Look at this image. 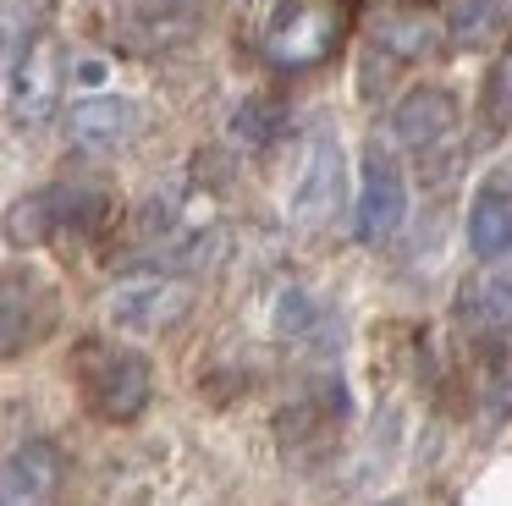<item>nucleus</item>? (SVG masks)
Segmentation results:
<instances>
[{
	"instance_id": "f257e3e1",
	"label": "nucleus",
	"mask_w": 512,
	"mask_h": 506,
	"mask_svg": "<svg viewBox=\"0 0 512 506\" xmlns=\"http://www.w3.org/2000/svg\"><path fill=\"white\" fill-rule=\"evenodd\" d=\"M78 380L83 396L100 418L111 424H133L149 407V391H155V374H149V358L133 347H111V341H83L78 347Z\"/></svg>"
},
{
	"instance_id": "f03ea898",
	"label": "nucleus",
	"mask_w": 512,
	"mask_h": 506,
	"mask_svg": "<svg viewBox=\"0 0 512 506\" xmlns=\"http://www.w3.org/2000/svg\"><path fill=\"white\" fill-rule=\"evenodd\" d=\"M342 39V6L336 0H281L276 17H270L265 50L276 66L303 72V66L325 61Z\"/></svg>"
},
{
	"instance_id": "7ed1b4c3",
	"label": "nucleus",
	"mask_w": 512,
	"mask_h": 506,
	"mask_svg": "<svg viewBox=\"0 0 512 506\" xmlns=\"http://www.w3.org/2000/svg\"><path fill=\"white\" fill-rule=\"evenodd\" d=\"M61 44L50 33H34V39L17 50L12 72H6V116L12 127H45L56 116V99H61Z\"/></svg>"
},
{
	"instance_id": "20e7f679",
	"label": "nucleus",
	"mask_w": 512,
	"mask_h": 506,
	"mask_svg": "<svg viewBox=\"0 0 512 506\" xmlns=\"http://www.w3.org/2000/svg\"><path fill=\"white\" fill-rule=\"evenodd\" d=\"M188 303H193V286L177 281V275H133L105 297V319L122 336H155V330L177 325L188 314Z\"/></svg>"
},
{
	"instance_id": "39448f33",
	"label": "nucleus",
	"mask_w": 512,
	"mask_h": 506,
	"mask_svg": "<svg viewBox=\"0 0 512 506\" xmlns=\"http://www.w3.org/2000/svg\"><path fill=\"white\" fill-rule=\"evenodd\" d=\"M402 215H408V182H402V165L391 160V149L369 143L364 149V171H358V242H386L397 237Z\"/></svg>"
},
{
	"instance_id": "423d86ee",
	"label": "nucleus",
	"mask_w": 512,
	"mask_h": 506,
	"mask_svg": "<svg viewBox=\"0 0 512 506\" xmlns=\"http://www.w3.org/2000/svg\"><path fill=\"white\" fill-rule=\"evenodd\" d=\"M336 204H342V143L331 132H320L309 143V154H303V171L287 193V220L303 231H320L336 215Z\"/></svg>"
},
{
	"instance_id": "0eeeda50",
	"label": "nucleus",
	"mask_w": 512,
	"mask_h": 506,
	"mask_svg": "<svg viewBox=\"0 0 512 506\" xmlns=\"http://www.w3.org/2000/svg\"><path fill=\"white\" fill-rule=\"evenodd\" d=\"M100 209H105V198L83 193V187H45V193H28L23 204H12V215H6V242L34 248V242L56 237V231H67V226H89Z\"/></svg>"
},
{
	"instance_id": "6e6552de",
	"label": "nucleus",
	"mask_w": 512,
	"mask_h": 506,
	"mask_svg": "<svg viewBox=\"0 0 512 506\" xmlns=\"http://www.w3.org/2000/svg\"><path fill=\"white\" fill-rule=\"evenodd\" d=\"M56 319V292L34 270H6L0 275V358L28 352Z\"/></svg>"
},
{
	"instance_id": "1a4fd4ad",
	"label": "nucleus",
	"mask_w": 512,
	"mask_h": 506,
	"mask_svg": "<svg viewBox=\"0 0 512 506\" xmlns=\"http://www.w3.org/2000/svg\"><path fill=\"white\" fill-rule=\"evenodd\" d=\"M61 484V451L50 440H28L0 462V506H45Z\"/></svg>"
},
{
	"instance_id": "9d476101",
	"label": "nucleus",
	"mask_w": 512,
	"mask_h": 506,
	"mask_svg": "<svg viewBox=\"0 0 512 506\" xmlns=\"http://www.w3.org/2000/svg\"><path fill=\"white\" fill-rule=\"evenodd\" d=\"M67 132H72V143H78V149H94V154L122 149V143L138 132V105L127 94H89V99H78V105H72Z\"/></svg>"
},
{
	"instance_id": "9b49d317",
	"label": "nucleus",
	"mask_w": 512,
	"mask_h": 506,
	"mask_svg": "<svg viewBox=\"0 0 512 506\" xmlns=\"http://www.w3.org/2000/svg\"><path fill=\"white\" fill-rule=\"evenodd\" d=\"M457 127V99L446 88H413L397 110H391V132H397L408 149H430L446 132Z\"/></svg>"
},
{
	"instance_id": "f8f14e48",
	"label": "nucleus",
	"mask_w": 512,
	"mask_h": 506,
	"mask_svg": "<svg viewBox=\"0 0 512 506\" xmlns=\"http://www.w3.org/2000/svg\"><path fill=\"white\" fill-rule=\"evenodd\" d=\"M468 248H474V259L496 264L512 253V193H501V187H479L474 209H468Z\"/></svg>"
},
{
	"instance_id": "ddd939ff",
	"label": "nucleus",
	"mask_w": 512,
	"mask_h": 506,
	"mask_svg": "<svg viewBox=\"0 0 512 506\" xmlns=\"http://www.w3.org/2000/svg\"><path fill=\"white\" fill-rule=\"evenodd\" d=\"M457 308H463L468 330H507L512 325V275L490 270V275H479V281H468Z\"/></svg>"
},
{
	"instance_id": "4468645a",
	"label": "nucleus",
	"mask_w": 512,
	"mask_h": 506,
	"mask_svg": "<svg viewBox=\"0 0 512 506\" xmlns=\"http://www.w3.org/2000/svg\"><path fill=\"white\" fill-rule=\"evenodd\" d=\"M375 39L386 44L391 55H402V61H419V55H430L435 44H441V22L424 17V11H397V17H386L375 28Z\"/></svg>"
},
{
	"instance_id": "2eb2a0df",
	"label": "nucleus",
	"mask_w": 512,
	"mask_h": 506,
	"mask_svg": "<svg viewBox=\"0 0 512 506\" xmlns=\"http://www.w3.org/2000/svg\"><path fill=\"white\" fill-rule=\"evenodd\" d=\"M501 22H507V6H501V0H457L452 39L468 44V50H479V44H490L501 33Z\"/></svg>"
},
{
	"instance_id": "dca6fc26",
	"label": "nucleus",
	"mask_w": 512,
	"mask_h": 506,
	"mask_svg": "<svg viewBox=\"0 0 512 506\" xmlns=\"http://www.w3.org/2000/svg\"><path fill=\"white\" fill-rule=\"evenodd\" d=\"M276 121H281V116H276V105H270V99H248V105L232 116V138L248 143V149H259V143H270Z\"/></svg>"
},
{
	"instance_id": "f3484780",
	"label": "nucleus",
	"mask_w": 512,
	"mask_h": 506,
	"mask_svg": "<svg viewBox=\"0 0 512 506\" xmlns=\"http://www.w3.org/2000/svg\"><path fill=\"white\" fill-rule=\"evenodd\" d=\"M314 319H320V308L309 303V292H281L276 297V330L281 336H303Z\"/></svg>"
},
{
	"instance_id": "a211bd4d",
	"label": "nucleus",
	"mask_w": 512,
	"mask_h": 506,
	"mask_svg": "<svg viewBox=\"0 0 512 506\" xmlns=\"http://www.w3.org/2000/svg\"><path fill=\"white\" fill-rule=\"evenodd\" d=\"M28 44V22H23V11H12V6H0V77L12 72V61H17V50Z\"/></svg>"
},
{
	"instance_id": "6ab92c4d",
	"label": "nucleus",
	"mask_w": 512,
	"mask_h": 506,
	"mask_svg": "<svg viewBox=\"0 0 512 506\" xmlns=\"http://www.w3.org/2000/svg\"><path fill=\"white\" fill-rule=\"evenodd\" d=\"M490 110H496L501 121H512V50L496 61V72H490Z\"/></svg>"
},
{
	"instance_id": "aec40b11",
	"label": "nucleus",
	"mask_w": 512,
	"mask_h": 506,
	"mask_svg": "<svg viewBox=\"0 0 512 506\" xmlns=\"http://www.w3.org/2000/svg\"><path fill=\"white\" fill-rule=\"evenodd\" d=\"M380 506H402V501H380Z\"/></svg>"
}]
</instances>
